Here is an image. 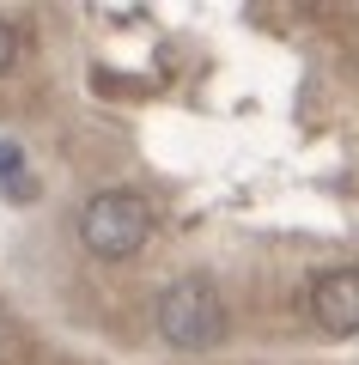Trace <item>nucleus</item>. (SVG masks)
I'll use <instances>...</instances> for the list:
<instances>
[{"label":"nucleus","instance_id":"7ed1b4c3","mask_svg":"<svg viewBox=\"0 0 359 365\" xmlns=\"http://www.w3.org/2000/svg\"><path fill=\"white\" fill-rule=\"evenodd\" d=\"M310 317H317V329H329V335H353L359 329V268L323 274L317 292H310Z\"/></svg>","mask_w":359,"mask_h":365},{"label":"nucleus","instance_id":"20e7f679","mask_svg":"<svg viewBox=\"0 0 359 365\" xmlns=\"http://www.w3.org/2000/svg\"><path fill=\"white\" fill-rule=\"evenodd\" d=\"M19 170H25V153H19V146H6V140H0V177H19Z\"/></svg>","mask_w":359,"mask_h":365},{"label":"nucleus","instance_id":"f03ea898","mask_svg":"<svg viewBox=\"0 0 359 365\" xmlns=\"http://www.w3.org/2000/svg\"><path fill=\"white\" fill-rule=\"evenodd\" d=\"M146 237H153V207H146L141 195H128V189H103V195H91L86 213H79V244H86L91 256H103V262L134 256Z\"/></svg>","mask_w":359,"mask_h":365},{"label":"nucleus","instance_id":"f257e3e1","mask_svg":"<svg viewBox=\"0 0 359 365\" xmlns=\"http://www.w3.org/2000/svg\"><path fill=\"white\" fill-rule=\"evenodd\" d=\"M158 335L177 353H207L219 335H226V304H219L213 280L189 274V280H171L158 292Z\"/></svg>","mask_w":359,"mask_h":365},{"label":"nucleus","instance_id":"39448f33","mask_svg":"<svg viewBox=\"0 0 359 365\" xmlns=\"http://www.w3.org/2000/svg\"><path fill=\"white\" fill-rule=\"evenodd\" d=\"M13 49H19V43H13V25H0V73L13 67Z\"/></svg>","mask_w":359,"mask_h":365}]
</instances>
